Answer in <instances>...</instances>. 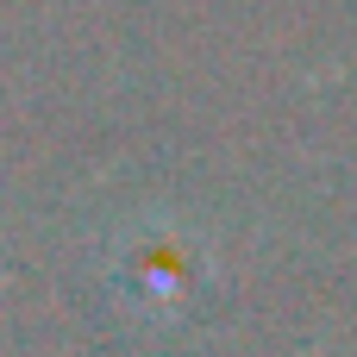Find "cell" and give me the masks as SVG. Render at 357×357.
<instances>
[{
  "label": "cell",
  "instance_id": "6da1fadb",
  "mask_svg": "<svg viewBox=\"0 0 357 357\" xmlns=\"http://www.w3.org/2000/svg\"><path fill=\"white\" fill-rule=\"evenodd\" d=\"M213 276L207 238L182 220H138L113 245V289L144 320H182Z\"/></svg>",
  "mask_w": 357,
  "mask_h": 357
}]
</instances>
